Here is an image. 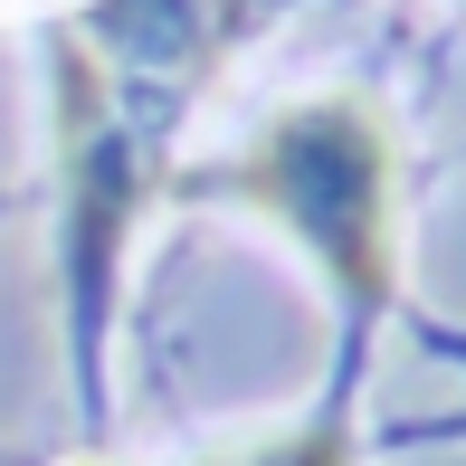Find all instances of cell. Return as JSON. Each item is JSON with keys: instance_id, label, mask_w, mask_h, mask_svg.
<instances>
[{"instance_id": "obj_1", "label": "cell", "mask_w": 466, "mask_h": 466, "mask_svg": "<svg viewBox=\"0 0 466 466\" xmlns=\"http://www.w3.org/2000/svg\"><path fill=\"white\" fill-rule=\"evenodd\" d=\"M228 190L258 200L267 219H286L343 295H362V305L390 295V134L362 96L286 105L248 143Z\"/></svg>"}, {"instance_id": "obj_2", "label": "cell", "mask_w": 466, "mask_h": 466, "mask_svg": "<svg viewBox=\"0 0 466 466\" xmlns=\"http://www.w3.org/2000/svg\"><path fill=\"white\" fill-rule=\"evenodd\" d=\"M248 466H343V448H333V438H295V448H267Z\"/></svg>"}]
</instances>
